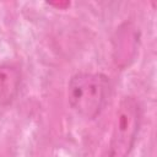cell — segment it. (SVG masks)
Masks as SVG:
<instances>
[{"mask_svg": "<svg viewBox=\"0 0 157 157\" xmlns=\"http://www.w3.org/2000/svg\"><path fill=\"white\" fill-rule=\"evenodd\" d=\"M142 120V109L139 101L132 96L120 99L114 120L112 134L103 157H129L132 152Z\"/></svg>", "mask_w": 157, "mask_h": 157, "instance_id": "cell-2", "label": "cell"}, {"mask_svg": "<svg viewBox=\"0 0 157 157\" xmlns=\"http://www.w3.org/2000/svg\"><path fill=\"white\" fill-rule=\"evenodd\" d=\"M21 71L12 64H0V104H10L18 93Z\"/></svg>", "mask_w": 157, "mask_h": 157, "instance_id": "cell-3", "label": "cell"}, {"mask_svg": "<svg viewBox=\"0 0 157 157\" xmlns=\"http://www.w3.org/2000/svg\"><path fill=\"white\" fill-rule=\"evenodd\" d=\"M109 94L110 81L102 72L80 71L67 82L66 96L70 108L87 120H93L102 113Z\"/></svg>", "mask_w": 157, "mask_h": 157, "instance_id": "cell-1", "label": "cell"}]
</instances>
